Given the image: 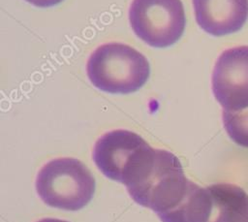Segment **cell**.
<instances>
[{
    "mask_svg": "<svg viewBox=\"0 0 248 222\" xmlns=\"http://www.w3.org/2000/svg\"><path fill=\"white\" fill-rule=\"evenodd\" d=\"M215 99L227 111L248 107V46L234 47L223 51L212 73Z\"/></svg>",
    "mask_w": 248,
    "mask_h": 222,
    "instance_id": "8992f818",
    "label": "cell"
},
{
    "mask_svg": "<svg viewBox=\"0 0 248 222\" xmlns=\"http://www.w3.org/2000/svg\"><path fill=\"white\" fill-rule=\"evenodd\" d=\"M208 189L213 201L208 222H248V195L242 188L217 183Z\"/></svg>",
    "mask_w": 248,
    "mask_h": 222,
    "instance_id": "ba28073f",
    "label": "cell"
},
{
    "mask_svg": "<svg viewBox=\"0 0 248 222\" xmlns=\"http://www.w3.org/2000/svg\"><path fill=\"white\" fill-rule=\"evenodd\" d=\"M86 72L96 88L111 94H129L145 84L150 76V65L146 57L134 48L108 43L92 52Z\"/></svg>",
    "mask_w": 248,
    "mask_h": 222,
    "instance_id": "6da1fadb",
    "label": "cell"
},
{
    "mask_svg": "<svg viewBox=\"0 0 248 222\" xmlns=\"http://www.w3.org/2000/svg\"><path fill=\"white\" fill-rule=\"evenodd\" d=\"M191 185L179 159L165 149H156L147 173L134 184L127 186L132 199L152 209L157 215L174 208L187 195Z\"/></svg>",
    "mask_w": 248,
    "mask_h": 222,
    "instance_id": "277c9868",
    "label": "cell"
},
{
    "mask_svg": "<svg viewBox=\"0 0 248 222\" xmlns=\"http://www.w3.org/2000/svg\"><path fill=\"white\" fill-rule=\"evenodd\" d=\"M224 128L232 142L248 148V107L240 111H223Z\"/></svg>",
    "mask_w": 248,
    "mask_h": 222,
    "instance_id": "30bf717a",
    "label": "cell"
},
{
    "mask_svg": "<svg viewBox=\"0 0 248 222\" xmlns=\"http://www.w3.org/2000/svg\"><path fill=\"white\" fill-rule=\"evenodd\" d=\"M95 188V178L89 169L75 158L49 161L36 178V190L42 201L65 210H78L87 206Z\"/></svg>",
    "mask_w": 248,
    "mask_h": 222,
    "instance_id": "3957f363",
    "label": "cell"
},
{
    "mask_svg": "<svg viewBox=\"0 0 248 222\" xmlns=\"http://www.w3.org/2000/svg\"><path fill=\"white\" fill-rule=\"evenodd\" d=\"M199 26L213 36L239 31L248 19V0H193Z\"/></svg>",
    "mask_w": 248,
    "mask_h": 222,
    "instance_id": "52a82bcc",
    "label": "cell"
},
{
    "mask_svg": "<svg viewBox=\"0 0 248 222\" xmlns=\"http://www.w3.org/2000/svg\"><path fill=\"white\" fill-rule=\"evenodd\" d=\"M129 21L134 33L153 48L174 45L186 24L181 0H133Z\"/></svg>",
    "mask_w": 248,
    "mask_h": 222,
    "instance_id": "5b68a950",
    "label": "cell"
},
{
    "mask_svg": "<svg viewBox=\"0 0 248 222\" xmlns=\"http://www.w3.org/2000/svg\"><path fill=\"white\" fill-rule=\"evenodd\" d=\"M25 1L39 8H48L61 3L63 0H25Z\"/></svg>",
    "mask_w": 248,
    "mask_h": 222,
    "instance_id": "8fae6325",
    "label": "cell"
},
{
    "mask_svg": "<svg viewBox=\"0 0 248 222\" xmlns=\"http://www.w3.org/2000/svg\"><path fill=\"white\" fill-rule=\"evenodd\" d=\"M213 207L211 193L191 181L185 198L171 210L158 215L162 222H208Z\"/></svg>",
    "mask_w": 248,
    "mask_h": 222,
    "instance_id": "9c48e42d",
    "label": "cell"
},
{
    "mask_svg": "<svg viewBox=\"0 0 248 222\" xmlns=\"http://www.w3.org/2000/svg\"><path fill=\"white\" fill-rule=\"evenodd\" d=\"M38 222H69L66 220H61V219H57V218H44L39 220Z\"/></svg>",
    "mask_w": 248,
    "mask_h": 222,
    "instance_id": "7c38bea8",
    "label": "cell"
},
{
    "mask_svg": "<svg viewBox=\"0 0 248 222\" xmlns=\"http://www.w3.org/2000/svg\"><path fill=\"white\" fill-rule=\"evenodd\" d=\"M155 156L143 138L129 130H113L101 136L95 143L93 160L108 178L127 186L141 178Z\"/></svg>",
    "mask_w": 248,
    "mask_h": 222,
    "instance_id": "7a4b0ae2",
    "label": "cell"
}]
</instances>
